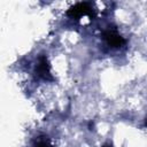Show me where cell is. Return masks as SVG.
I'll list each match as a JSON object with an SVG mask.
<instances>
[{"instance_id": "2", "label": "cell", "mask_w": 147, "mask_h": 147, "mask_svg": "<svg viewBox=\"0 0 147 147\" xmlns=\"http://www.w3.org/2000/svg\"><path fill=\"white\" fill-rule=\"evenodd\" d=\"M36 72L40 78H44V79H47V80L53 79V77L51 75V67H49V63H48L46 56H40L39 57L38 63L36 65Z\"/></svg>"}, {"instance_id": "3", "label": "cell", "mask_w": 147, "mask_h": 147, "mask_svg": "<svg viewBox=\"0 0 147 147\" xmlns=\"http://www.w3.org/2000/svg\"><path fill=\"white\" fill-rule=\"evenodd\" d=\"M68 15L71 17H80L83 15H92V7L88 2H78L68 10Z\"/></svg>"}, {"instance_id": "4", "label": "cell", "mask_w": 147, "mask_h": 147, "mask_svg": "<svg viewBox=\"0 0 147 147\" xmlns=\"http://www.w3.org/2000/svg\"><path fill=\"white\" fill-rule=\"evenodd\" d=\"M34 147H51V144H49L47 138L41 137V138H38V140L36 141Z\"/></svg>"}, {"instance_id": "1", "label": "cell", "mask_w": 147, "mask_h": 147, "mask_svg": "<svg viewBox=\"0 0 147 147\" xmlns=\"http://www.w3.org/2000/svg\"><path fill=\"white\" fill-rule=\"evenodd\" d=\"M103 39L107 41V44L111 47H119L122 45H124L125 40L124 38L114 29H108L103 32Z\"/></svg>"}, {"instance_id": "5", "label": "cell", "mask_w": 147, "mask_h": 147, "mask_svg": "<svg viewBox=\"0 0 147 147\" xmlns=\"http://www.w3.org/2000/svg\"><path fill=\"white\" fill-rule=\"evenodd\" d=\"M108 147H111V146H108Z\"/></svg>"}]
</instances>
